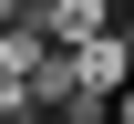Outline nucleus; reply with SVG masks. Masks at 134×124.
Segmentation results:
<instances>
[{"instance_id":"f257e3e1","label":"nucleus","mask_w":134,"mask_h":124,"mask_svg":"<svg viewBox=\"0 0 134 124\" xmlns=\"http://www.w3.org/2000/svg\"><path fill=\"white\" fill-rule=\"evenodd\" d=\"M124 21V0H41V31L62 41V52H83V41H103Z\"/></svg>"},{"instance_id":"f03ea898","label":"nucleus","mask_w":134,"mask_h":124,"mask_svg":"<svg viewBox=\"0 0 134 124\" xmlns=\"http://www.w3.org/2000/svg\"><path fill=\"white\" fill-rule=\"evenodd\" d=\"M52 52H62V41H52L41 21H0V72H21V83H41V72H52Z\"/></svg>"},{"instance_id":"7ed1b4c3","label":"nucleus","mask_w":134,"mask_h":124,"mask_svg":"<svg viewBox=\"0 0 134 124\" xmlns=\"http://www.w3.org/2000/svg\"><path fill=\"white\" fill-rule=\"evenodd\" d=\"M0 124H41V83H21V72H0Z\"/></svg>"},{"instance_id":"20e7f679","label":"nucleus","mask_w":134,"mask_h":124,"mask_svg":"<svg viewBox=\"0 0 134 124\" xmlns=\"http://www.w3.org/2000/svg\"><path fill=\"white\" fill-rule=\"evenodd\" d=\"M114 124H134V93H114Z\"/></svg>"},{"instance_id":"39448f33","label":"nucleus","mask_w":134,"mask_h":124,"mask_svg":"<svg viewBox=\"0 0 134 124\" xmlns=\"http://www.w3.org/2000/svg\"><path fill=\"white\" fill-rule=\"evenodd\" d=\"M114 31H124V41H134V0H124V21H114Z\"/></svg>"},{"instance_id":"423d86ee","label":"nucleus","mask_w":134,"mask_h":124,"mask_svg":"<svg viewBox=\"0 0 134 124\" xmlns=\"http://www.w3.org/2000/svg\"><path fill=\"white\" fill-rule=\"evenodd\" d=\"M41 124H83V114H41Z\"/></svg>"}]
</instances>
